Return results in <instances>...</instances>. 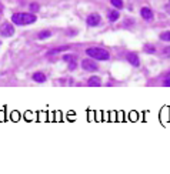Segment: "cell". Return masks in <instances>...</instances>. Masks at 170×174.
<instances>
[{"label": "cell", "instance_id": "6da1fadb", "mask_svg": "<svg viewBox=\"0 0 170 174\" xmlns=\"http://www.w3.org/2000/svg\"><path fill=\"white\" fill-rule=\"evenodd\" d=\"M37 20V17L33 13H14L11 16V22L17 24V26H26V24H32Z\"/></svg>", "mask_w": 170, "mask_h": 174}, {"label": "cell", "instance_id": "7a4b0ae2", "mask_svg": "<svg viewBox=\"0 0 170 174\" xmlns=\"http://www.w3.org/2000/svg\"><path fill=\"white\" fill-rule=\"evenodd\" d=\"M86 54L94 60H102V61H106L110 59V53L102 47H90L86 50Z\"/></svg>", "mask_w": 170, "mask_h": 174}, {"label": "cell", "instance_id": "3957f363", "mask_svg": "<svg viewBox=\"0 0 170 174\" xmlns=\"http://www.w3.org/2000/svg\"><path fill=\"white\" fill-rule=\"evenodd\" d=\"M0 34L3 36V37H11L13 34H14V27H13V24L11 23H3L2 26H0Z\"/></svg>", "mask_w": 170, "mask_h": 174}, {"label": "cell", "instance_id": "277c9868", "mask_svg": "<svg viewBox=\"0 0 170 174\" xmlns=\"http://www.w3.org/2000/svg\"><path fill=\"white\" fill-rule=\"evenodd\" d=\"M86 23H87V26H90V27H97L100 23H102V17H100V14H97V13H92V14L87 16Z\"/></svg>", "mask_w": 170, "mask_h": 174}, {"label": "cell", "instance_id": "5b68a950", "mask_svg": "<svg viewBox=\"0 0 170 174\" xmlns=\"http://www.w3.org/2000/svg\"><path fill=\"white\" fill-rule=\"evenodd\" d=\"M82 69L86 71H92V73H94V71L99 70V66L94 63L93 60H89V59H84L82 61Z\"/></svg>", "mask_w": 170, "mask_h": 174}, {"label": "cell", "instance_id": "8992f818", "mask_svg": "<svg viewBox=\"0 0 170 174\" xmlns=\"http://www.w3.org/2000/svg\"><path fill=\"white\" fill-rule=\"evenodd\" d=\"M140 16H142L146 22H152V20H153V11L150 10L149 7H142V9H140Z\"/></svg>", "mask_w": 170, "mask_h": 174}, {"label": "cell", "instance_id": "52a82bcc", "mask_svg": "<svg viewBox=\"0 0 170 174\" xmlns=\"http://www.w3.org/2000/svg\"><path fill=\"white\" fill-rule=\"evenodd\" d=\"M127 61L133 66V67H139L140 66V59H139V56L136 53H129L127 54Z\"/></svg>", "mask_w": 170, "mask_h": 174}, {"label": "cell", "instance_id": "ba28073f", "mask_svg": "<svg viewBox=\"0 0 170 174\" xmlns=\"http://www.w3.org/2000/svg\"><path fill=\"white\" fill-rule=\"evenodd\" d=\"M119 17H120V13H119L117 10H110L109 14H107V19H109L110 23L117 22V20H119Z\"/></svg>", "mask_w": 170, "mask_h": 174}, {"label": "cell", "instance_id": "9c48e42d", "mask_svg": "<svg viewBox=\"0 0 170 174\" xmlns=\"http://www.w3.org/2000/svg\"><path fill=\"white\" fill-rule=\"evenodd\" d=\"M32 79H33L36 83H44V82H46V76H44L43 73H40V71L34 73L33 76H32Z\"/></svg>", "mask_w": 170, "mask_h": 174}, {"label": "cell", "instance_id": "30bf717a", "mask_svg": "<svg viewBox=\"0 0 170 174\" xmlns=\"http://www.w3.org/2000/svg\"><path fill=\"white\" fill-rule=\"evenodd\" d=\"M87 86H90V87L100 86V79H99V77H97V76L90 77V79H89V82H87Z\"/></svg>", "mask_w": 170, "mask_h": 174}, {"label": "cell", "instance_id": "8fae6325", "mask_svg": "<svg viewBox=\"0 0 170 174\" xmlns=\"http://www.w3.org/2000/svg\"><path fill=\"white\" fill-rule=\"evenodd\" d=\"M143 50H144V53H147V54H156V47H154L153 44H144V46H143Z\"/></svg>", "mask_w": 170, "mask_h": 174}, {"label": "cell", "instance_id": "7c38bea8", "mask_svg": "<svg viewBox=\"0 0 170 174\" xmlns=\"http://www.w3.org/2000/svg\"><path fill=\"white\" fill-rule=\"evenodd\" d=\"M52 34H53V33L50 32V30H43V32H40L37 34V39H40V40H44V39L52 37Z\"/></svg>", "mask_w": 170, "mask_h": 174}, {"label": "cell", "instance_id": "4fadbf2b", "mask_svg": "<svg viewBox=\"0 0 170 174\" xmlns=\"http://www.w3.org/2000/svg\"><path fill=\"white\" fill-rule=\"evenodd\" d=\"M160 40H163V42H170V30L169 32H163L160 34Z\"/></svg>", "mask_w": 170, "mask_h": 174}, {"label": "cell", "instance_id": "5bb4252c", "mask_svg": "<svg viewBox=\"0 0 170 174\" xmlns=\"http://www.w3.org/2000/svg\"><path fill=\"white\" fill-rule=\"evenodd\" d=\"M110 3L115 6V7H117V9H121V7H123V0H110Z\"/></svg>", "mask_w": 170, "mask_h": 174}, {"label": "cell", "instance_id": "9a60e30c", "mask_svg": "<svg viewBox=\"0 0 170 174\" xmlns=\"http://www.w3.org/2000/svg\"><path fill=\"white\" fill-rule=\"evenodd\" d=\"M29 10L30 11H39L40 10V6H39V3H30V5H29Z\"/></svg>", "mask_w": 170, "mask_h": 174}, {"label": "cell", "instance_id": "2e32d148", "mask_svg": "<svg viewBox=\"0 0 170 174\" xmlns=\"http://www.w3.org/2000/svg\"><path fill=\"white\" fill-rule=\"evenodd\" d=\"M77 67V63H76V60H71V61H69V70H74Z\"/></svg>", "mask_w": 170, "mask_h": 174}, {"label": "cell", "instance_id": "e0dca14e", "mask_svg": "<svg viewBox=\"0 0 170 174\" xmlns=\"http://www.w3.org/2000/svg\"><path fill=\"white\" fill-rule=\"evenodd\" d=\"M63 60L69 63V61H71V60H76V59H74V56H73V54H65V56H63Z\"/></svg>", "mask_w": 170, "mask_h": 174}, {"label": "cell", "instance_id": "ac0fdd59", "mask_svg": "<svg viewBox=\"0 0 170 174\" xmlns=\"http://www.w3.org/2000/svg\"><path fill=\"white\" fill-rule=\"evenodd\" d=\"M163 86H166V87H170V76H167L163 80Z\"/></svg>", "mask_w": 170, "mask_h": 174}, {"label": "cell", "instance_id": "d6986e66", "mask_svg": "<svg viewBox=\"0 0 170 174\" xmlns=\"http://www.w3.org/2000/svg\"><path fill=\"white\" fill-rule=\"evenodd\" d=\"M165 54H169L170 56V47H166V49H165Z\"/></svg>", "mask_w": 170, "mask_h": 174}, {"label": "cell", "instance_id": "ffe728a7", "mask_svg": "<svg viewBox=\"0 0 170 174\" xmlns=\"http://www.w3.org/2000/svg\"><path fill=\"white\" fill-rule=\"evenodd\" d=\"M169 5H170V0H169Z\"/></svg>", "mask_w": 170, "mask_h": 174}, {"label": "cell", "instance_id": "44dd1931", "mask_svg": "<svg viewBox=\"0 0 170 174\" xmlns=\"http://www.w3.org/2000/svg\"><path fill=\"white\" fill-rule=\"evenodd\" d=\"M0 44H2V43H0Z\"/></svg>", "mask_w": 170, "mask_h": 174}]
</instances>
